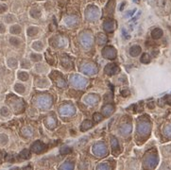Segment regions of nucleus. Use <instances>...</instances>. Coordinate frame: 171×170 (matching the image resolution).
Masks as SVG:
<instances>
[{"label":"nucleus","instance_id":"obj_1","mask_svg":"<svg viewBox=\"0 0 171 170\" xmlns=\"http://www.w3.org/2000/svg\"><path fill=\"white\" fill-rule=\"evenodd\" d=\"M36 105L37 107L42 109V110H46V109L50 108V106L52 105V98H51V97L47 96V95L39 96L36 99Z\"/></svg>","mask_w":171,"mask_h":170},{"label":"nucleus","instance_id":"obj_2","mask_svg":"<svg viewBox=\"0 0 171 170\" xmlns=\"http://www.w3.org/2000/svg\"><path fill=\"white\" fill-rule=\"evenodd\" d=\"M70 82L73 86L80 88V89H83L87 86L88 80L80 75H72L70 77Z\"/></svg>","mask_w":171,"mask_h":170},{"label":"nucleus","instance_id":"obj_3","mask_svg":"<svg viewBox=\"0 0 171 170\" xmlns=\"http://www.w3.org/2000/svg\"><path fill=\"white\" fill-rule=\"evenodd\" d=\"M100 15V12L98 10L97 7L95 6H89L86 9V12H85V16L89 21H94V20H97Z\"/></svg>","mask_w":171,"mask_h":170},{"label":"nucleus","instance_id":"obj_4","mask_svg":"<svg viewBox=\"0 0 171 170\" xmlns=\"http://www.w3.org/2000/svg\"><path fill=\"white\" fill-rule=\"evenodd\" d=\"M9 103L15 113H20L24 109V102L22 99H19L18 97H12L11 99L9 100Z\"/></svg>","mask_w":171,"mask_h":170},{"label":"nucleus","instance_id":"obj_5","mask_svg":"<svg viewBox=\"0 0 171 170\" xmlns=\"http://www.w3.org/2000/svg\"><path fill=\"white\" fill-rule=\"evenodd\" d=\"M107 148L103 143H97L93 147V153L97 157H104L107 155Z\"/></svg>","mask_w":171,"mask_h":170},{"label":"nucleus","instance_id":"obj_6","mask_svg":"<svg viewBox=\"0 0 171 170\" xmlns=\"http://www.w3.org/2000/svg\"><path fill=\"white\" fill-rule=\"evenodd\" d=\"M80 71L86 75H95L97 72V68L92 63H85L80 67Z\"/></svg>","mask_w":171,"mask_h":170},{"label":"nucleus","instance_id":"obj_7","mask_svg":"<svg viewBox=\"0 0 171 170\" xmlns=\"http://www.w3.org/2000/svg\"><path fill=\"white\" fill-rule=\"evenodd\" d=\"M80 44L84 47H90L93 45V37L89 33H82L80 37Z\"/></svg>","mask_w":171,"mask_h":170},{"label":"nucleus","instance_id":"obj_8","mask_svg":"<svg viewBox=\"0 0 171 170\" xmlns=\"http://www.w3.org/2000/svg\"><path fill=\"white\" fill-rule=\"evenodd\" d=\"M75 108L72 105H63L60 108V114L63 116H69V115H73L75 114Z\"/></svg>","mask_w":171,"mask_h":170},{"label":"nucleus","instance_id":"obj_9","mask_svg":"<svg viewBox=\"0 0 171 170\" xmlns=\"http://www.w3.org/2000/svg\"><path fill=\"white\" fill-rule=\"evenodd\" d=\"M102 55L103 57L107 58V59H114L116 56V51L112 46H107L102 50Z\"/></svg>","mask_w":171,"mask_h":170},{"label":"nucleus","instance_id":"obj_10","mask_svg":"<svg viewBox=\"0 0 171 170\" xmlns=\"http://www.w3.org/2000/svg\"><path fill=\"white\" fill-rule=\"evenodd\" d=\"M98 99H99V98H98L97 95L90 94L84 97V102L86 104L90 105V106H94V105H95L98 102Z\"/></svg>","mask_w":171,"mask_h":170},{"label":"nucleus","instance_id":"obj_11","mask_svg":"<svg viewBox=\"0 0 171 170\" xmlns=\"http://www.w3.org/2000/svg\"><path fill=\"white\" fill-rule=\"evenodd\" d=\"M44 148H46V146H44V144L41 141H36V142H34L32 146H31V149H32V151L33 152H35V153H40V152H42Z\"/></svg>","mask_w":171,"mask_h":170},{"label":"nucleus","instance_id":"obj_12","mask_svg":"<svg viewBox=\"0 0 171 170\" xmlns=\"http://www.w3.org/2000/svg\"><path fill=\"white\" fill-rule=\"evenodd\" d=\"M118 71H119L118 67L114 63H110L105 67V72L108 75H114L115 73H117Z\"/></svg>","mask_w":171,"mask_h":170},{"label":"nucleus","instance_id":"obj_13","mask_svg":"<svg viewBox=\"0 0 171 170\" xmlns=\"http://www.w3.org/2000/svg\"><path fill=\"white\" fill-rule=\"evenodd\" d=\"M103 27H104V29L107 32H112L114 30L115 23H114V21H112V20H108V21H106L104 23Z\"/></svg>","mask_w":171,"mask_h":170},{"label":"nucleus","instance_id":"obj_14","mask_svg":"<svg viewBox=\"0 0 171 170\" xmlns=\"http://www.w3.org/2000/svg\"><path fill=\"white\" fill-rule=\"evenodd\" d=\"M78 23V18L76 16H67L64 18V24L68 27H72Z\"/></svg>","mask_w":171,"mask_h":170},{"label":"nucleus","instance_id":"obj_15","mask_svg":"<svg viewBox=\"0 0 171 170\" xmlns=\"http://www.w3.org/2000/svg\"><path fill=\"white\" fill-rule=\"evenodd\" d=\"M114 108L112 104H107L102 109V113H103L105 116H109V115H111L114 113Z\"/></svg>","mask_w":171,"mask_h":170},{"label":"nucleus","instance_id":"obj_16","mask_svg":"<svg viewBox=\"0 0 171 170\" xmlns=\"http://www.w3.org/2000/svg\"><path fill=\"white\" fill-rule=\"evenodd\" d=\"M29 75L28 72H26V71H18L17 72V79L21 81H27L29 80Z\"/></svg>","mask_w":171,"mask_h":170},{"label":"nucleus","instance_id":"obj_17","mask_svg":"<svg viewBox=\"0 0 171 170\" xmlns=\"http://www.w3.org/2000/svg\"><path fill=\"white\" fill-rule=\"evenodd\" d=\"M9 41H10V44H11L12 46L17 47V46H19L20 45H21V39H19L16 35L11 36L10 37Z\"/></svg>","mask_w":171,"mask_h":170},{"label":"nucleus","instance_id":"obj_18","mask_svg":"<svg viewBox=\"0 0 171 170\" xmlns=\"http://www.w3.org/2000/svg\"><path fill=\"white\" fill-rule=\"evenodd\" d=\"M22 31V29L21 27L19 25H12L11 28H10V33L12 34V35H18Z\"/></svg>","mask_w":171,"mask_h":170},{"label":"nucleus","instance_id":"obj_19","mask_svg":"<svg viewBox=\"0 0 171 170\" xmlns=\"http://www.w3.org/2000/svg\"><path fill=\"white\" fill-rule=\"evenodd\" d=\"M7 65H8L10 68H12V69H13V68H16L17 65H18V61H17L15 58H9L8 60H7Z\"/></svg>","mask_w":171,"mask_h":170},{"label":"nucleus","instance_id":"obj_20","mask_svg":"<svg viewBox=\"0 0 171 170\" xmlns=\"http://www.w3.org/2000/svg\"><path fill=\"white\" fill-rule=\"evenodd\" d=\"M14 91L18 95H23L26 92V87L22 83H15L14 85Z\"/></svg>","mask_w":171,"mask_h":170},{"label":"nucleus","instance_id":"obj_21","mask_svg":"<svg viewBox=\"0 0 171 170\" xmlns=\"http://www.w3.org/2000/svg\"><path fill=\"white\" fill-rule=\"evenodd\" d=\"M131 125L126 124V125L122 126V127L120 128V133L122 135H128L129 132H131Z\"/></svg>","mask_w":171,"mask_h":170},{"label":"nucleus","instance_id":"obj_22","mask_svg":"<svg viewBox=\"0 0 171 170\" xmlns=\"http://www.w3.org/2000/svg\"><path fill=\"white\" fill-rule=\"evenodd\" d=\"M21 131H22V134L25 136V137H31L33 135V131L29 127H24Z\"/></svg>","mask_w":171,"mask_h":170},{"label":"nucleus","instance_id":"obj_23","mask_svg":"<svg viewBox=\"0 0 171 170\" xmlns=\"http://www.w3.org/2000/svg\"><path fill=\"white\" fill-rule=\"evenodd\" d=\"M38 32H39V29L37 27H29L27 29V34L29 36H35L36 34H38Z\"/></svg>","mask_w":171,"mask_h":170},{"label":"nucleus","instance_id":"obj_24","mask_svg":"<svg viewBox=\"0 0 171 170\" xmlns=\"http://www.w3.org/2000/svg\"><path fill=\"white\" fill-rule=\"evenodd\" d=\"M0 114H1L2 117H9L11 115V111L10 109L6 106H3L0 109Z\"/></svg>","mask_w":171,"mask_h":170},{"label":"nucleus","instance_id":"obj_25","mask_svg":"<svg viewBox=\"0 0 171 170\" xmlns=\"http://www.w3.org/2000/svg\"><path fill=\"white\" fill-rule=\"evenodd\" d=\"M149 126L148 124L142 123L138 126V131L140 133H146V132L149 131Z\"/></svg>","mask_w":171,"mask_h":170},{"label":"nucleus","instance_id":"obj_26","mask_svg":"<svg viewBox=\"0 0 171 170\" xmlns=\"http://www.w3.org/2000/svg\"><path fill=\"white\" fill-rule=\"evenodd\" d=\"M9 142V137L8 135L5 133H0V146L1 147H4Z\"/></svg>","mask_w":171,"mask_h":170},{"label":"nucleus","instance_id":"obj_27","mask_svg":"<svg viewBox=\"0 0 171 170\" xmlns=\"http://www.w3.org/2000/svg\"><path fill=\"white\" fill-rule=\"evenodd\" d=\"M31 47L34 49V50H36V51H40V50H42L43 49V44L40 42V41H35L32 45H31Z\"/></svg>","mask_w":171,"mask_h":170},{"label":"nucleus","instance_id":"obj_28","mask_svg":"<svg viewBox=\"0 0 171 170\" xmlns=\"http://www.w3.org/2000/svg\"><path fill=\"white\" fill-rule=\"evenodd\" d=\"M106 41H107V39H106V36L104 35V34L99 33L97 36V42L98 45H104V44L106 43Z\"/></svg>","mask_w":171,"mask_h":170},{"label":"nucleus","instance_id":"obj_29","mask_svg":"<svg viewBox=\"0 0 171 170\" xmlns=\"http://www.w3.org/2000/svg\"><path fill=\"white\" fill-rule=\"evenodd\" d=\"M46 124H47V126H48V128L53 129L54 127H55V125H56L55 118L52 117V116H49L48 118L46 119Z\"/></svg>","mask_w":171,"mask_h":170},{"label":"nucleus","instance_id":"obj_30","mask_svg":"<svg viewBox=\"0 0 171 170\" xmlns=\"http://www.w3.org/2000/svg\"><path fill=\"white\" fill-rule=\"evenodd\" d=\"M19 156L23 159H29L30 157V152L29 149H23V150L19 153Z\"/></svg>","mask_w":171,"mask_h":170},{"label":"nucleus","instance_id":"obj_31","mask_svg":"<svg viewBox=\"0 0 171 170\" xmlns=\"http://www.w3.org/2000/svg\"><path fill=\"white\" fill-rule=\"evenodd\" d=\"M90 128H92V122L89 121V120L84 121L82 123V125H81V131H83L89 130Z\"/></svg>","mask_w":171,"mask_h":170},{"label":"nucleus","instance_id":"obj_32","mask_svg":"<svg viewBox=\"0 0 171 170\" xmlns=\"http://www.w3.org/2000/svg\"><path fill=\"white\" fill-rule=\"evenodd\" d=\"M140 51H141V48H140L139 46H132L131 48V56H137L138 54L140 53Z\"/></svg>","mask_w":171,"mask_h":170},{"label":"nucleus","instance_id":"obj_33","mask_svg":"<svg viewBox=\"0 0 171 170\" xmlns=\"http://www.w3.org/2000/svg\"><path fill=\"white\" fill-rule=\"evenodd\" d=\"M111 144H112V150H114V152H115V149H118L119 148V144H118L117 140H116L115 138L112 137V141H111Z\"/></svg>","mask_w":171,"mask_h":170},{"label":"nucleus","instance_id":"obj_34","mask_svg":"<svg viewBox=\"0 0 171 170\" xmlns=\"http://www.w3.org/2000/svg\"><path fill=\"white\" fill-rule=\"evenodd\" d=\"M14 21H15V16H13V15L9 14V15H7L5 17V22L8 23V24H11V23L14 22Z\"/></svg>","mask_w":171,"mask_h":170},{"label":"nucleus","instance_id":"obj_35","mask_svg":"<svg viewBox=\"0 0 171 170\" xmlns=\"http://www.w3.org/2000/svg\"><path fill=\"white\" fill-rule=\"evenodd\" d=\"M60 168H61V169H73V168H74V165H71V163L67 162V163H65L64 165H61Z\"/></svg>","mask_w":171,"mask_h":170},{"label":"nucleus","instance_id":"obj_36","mask_svg":"<svg viewBox=\"0 0 171 170\" xmlns=\"http://www.w3.org/2000/svg\"><path fill=\"white\" fill-rule=\"evenodd\" d=\"M30 58H31V60L33 62H39V61H41V59H42V57L35 53H32L31 55H30Z\"/></svg>","mask_w":171,"mask_h":170},{"label":"nucleus","instance_id":"obj_37","mask_svg":"<svg viewBox=\"0 0 171 170\" xmlns=\"http://www.w3.org/2000/svg\"><path fill=\"white\" fill-rule=\"evenodd\" d=\"M97 169H110V165H109L108 164H106V163H103V164H100V165H98L97 166Z\"/></svg>","mask_w":171,"mask_h":170},{"label":"nucleus","instance_id":"obj_38","mask_svg":"<svg viewBox=\"0 0 171 170\" xmlns=\"http://www.w3.org/2000/svg\"><path fill=\"white\" fill-rule=\"evenodd\" d=\"M162 31H161L160 29H155L154 31L152 32V36L154 37V38H159V37H161V35H162Z\"/></svg>","mask_w":171,"mask_h":170},{"label":"nucleus","instance_id":"obj_39","mask_svg":"<svg viewBox=\"0 0 171 170\" xmlns=\"http://www.w3.org/2000/svg\"><path fill=\"white\" fill-rule=\"evenodd\" d=\"M20 65H21L22 67H24V68H29V61H27V60H22L21 62H20Z\"/></svg>","mask_w":171,"mask_h":170},{"label":"nucleus","instance_id":"obj_40","mask_svg":"<svg viewBox=\"0 0 171 170\" xmlns=\"http://www.w3.org/2000/svg\"><path fill=\"white\" fill-rule=\"evenodd\" d=\"M101 119H102V115H101V114L97 113V114H94V120H95V121L98 122V121H100Z\"/></svg>","mask_w":171,"mask_h":170},{"label":"nucleus","instance_id":"obj_41","mask_svg":"<svg viewBox=\"0 0 171 170\" xmlns=\"http://www.w3.org/2000/svg\"><path fill=\"white\" fill-rule=\"evenodd\" d=\"M7 6L5 4H0V14H2V13H4L5 12H7Z\"/></svg>","mask_w":171,"mask_h":170},{"label":"nucleus","instance_id":"obj_42","mask_svg":"<svg viewBox=\"0 0 171 170\" xmlns=\"http://www.w3.org/2000/svg\"><path fill=\"white\" fill-rule=\"evenodd\" d=\"M70 151H71V148L68 147H64L63 148L61 149V153H63V154H65V153H68Z\"/></svg>","mask_w":171,"mask_h":170},{"label":"nucleus","instance_id":"obj_43","mask_svg":"<svg viewBox=\"0 0 171 170\" xmlns=\"http://www.w3.org/2000/svg\"><path fill=\"white\" fill-rule=\"evenodd\" d=\"M6 32V27L0 23V34H4Z\"/></svg>","mask_w":171,"mask_h":170},{"label":"nucleus","instance_id":"obj_44","mask_svg":"<svg viewBox=\"0 0 171 170\" xmlns=\"http://www.w3.org/2000/svg\"><path fill=\"white\" fill-rule=\"evenodd\" d=\"M143 57L144 58H142V60H141L143 63H149V58L148 55H146V54H145V55H144Z\"/></svg>","mask_w":171,"mask_h":170},{"label":"nucleus","instance_id":"obj_45","mask_svg":"<svg viewBox=\"0 0 171 170\" xmlns=\"http://www.w3.org/2000/svg\"><path fill=\"white\" fill-rule=\"evenodd\" d=\"M64 45H65V40H64L63 38H60L59 39V46H63Z\"/></svg>","mask_w":171,"mask_h":170},{"label":"nucleus","instance_id":"obj_46","mask_svg":"<svg viewBox=\"0 0 171 170\" xmlns=\"http://www.w3.org/2000/svg\"><path fill=\"white\" fill-rule=\"evenodd\" d=\"M122 31H123V35L126 36V37H127V38H129V36H128V33H127V31H126V29H123Z\"/></svg>","mask_w":171,"mask_h":170}]
</instances>
